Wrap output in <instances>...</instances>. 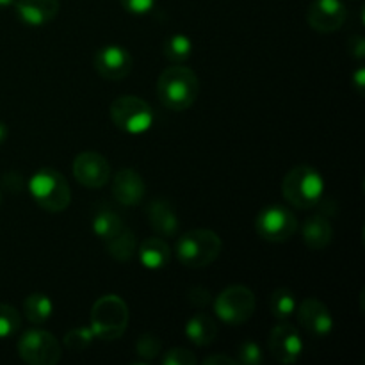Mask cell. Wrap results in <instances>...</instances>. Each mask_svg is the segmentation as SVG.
I'll use <instances>...</instances> for the list:
<instances>
[{
	"label": "cell",
	"mask_w": 365,
	"mask_h": 365,
	"mask_svg": "<svg viewBox=\"0 0 365 365\" xmlns=\"http://www.w3.org/2000/svg\"><path fill=\"white\" fill-rule=\"evenodd\" d=\"M93 232L98 235L102 241H109L114 235L120 234L123 230V220L120 217V214L114 212L113 209H100L98 212L95 214L91 221Z\"/></svg>",
	"instance_id": "23"
},
{
	"label": "cell",
	"mask_w": 365,
	"mask_h": 365,
	"mask_svg": "<svg viewBox=\"0 0 365 365\" xmlns=\"http://www.w3.org/2000/svg\"><path fill=\"white\" fill-rule=\"evenodd\" d=\"M262 349L255 341H245L239 344V362L245 365L262 364Z\"/></svg>",
	"instance_id": "29"
},
{
	"label": "cell",
	"mask_w": 365,
	"mask_h": 365,
	"mask_svg": "<svg viewBox=\"0 0 365 365\" xmlns=\"http://www.w3.org/2000/svg\"><path fill=\"white\" fill-rule=\"evenodd\" d=\"M106 242L109 255L118 262H128V260L134 259L135 252H138V241H135L134 232L125 227L120 234H116Z\"/></svg>",
	"instance_id": "22"
},
{
	"label": "cell",
	"mask_w": 365,
	"mask_h": 365,
	"mask_svg": "<svg viewBox=\"0 0 365 365\" xmlns=\"http://www.w3.org/2000/svg\"><path fill=\"white\" fill-rule=\"evenodd\" d=\"M189 299H191V303H195L196 307L203 309V307H207L210 303V291L205 287H195L189 292Z\"/></svg>",
	"instance_id": "32"
},
{
	"label": "cell",
	"mask_w": 365,
	"mask_h": 365,
	"mask_svg": "<svg viewBox=\"0 0 365 365\" xmlns=\"http://www.w3.org/2000/svg\"><path fill=\"white\" fill-rule=\"evenodd\" d=\"M269 309L274 319L278 321L291 319V317L296 314V309H298V302H296L294 292L287 287L274 289L269 299Z\"/></svg>",
	"instance_id": "24"
},
{
	"label": "cell",
	"mask_w": 365,
	"mask_h": 365,
	"mask_svg": "<svg viewBox=\"0 0 365 365\" xmlns=\"http://www.w3.org/2000/svg\"><path fill=\"white\" fill-rule=\"evenodd\" d=\"M73 177L88 189H100L109 184L110 164L102 153L82 152L73 160Z\"/></svg>",
	"instance_id": "10"
},
{
	"label": "cell",
	"mask_w": 365,
	"mask_h": 365,
	"mask_svg": "<svg viewBox=\"0 0 365 365\" xmlns=\"http://www.w3.org/2000/svg\"><path fill=\"white\" fill-rule=\"evenodd\" d=\"M221 248L223 242L216 232L209 228H196L180 235L175 245V255L182 266L189 269H202L220 257Z\"/></svg>",
	"instance_id": "2"
},
{
	"label": "cell",
	"mask_w": 365,
	"mask_h": 365,
	"mask_svg": "<svg viewBox=\"0 0 365 365\" xmlns=\"http://www.w3.org/2000/svg\"><path fill=\"white\" fill-rule=\"evenodd\" d=\"M257 309L255 292L245 285H230L217 294L214 312L223 323L239 327L252 319Z\"/></svg>",
	"instance_id": "7"
},
{
	"label": "cell",
	"mask_w": 365,
	"mask_h": 365,
	"mask_svg": "<svg viewBox=\"0 0 365 365\" xmlns=\"http://www.w3.org/2000/svg\"><path fill=\"white\" fill-rule=\"evenodd\" d=\"M348 48H349V53H351L355 59L362 61L365 57V39H364V36H360V34L353 36V38L349 39V43H348Z\"/></svg>",
	"instance_id": "33"
},
{
	"label": "cell",
	"mask_w": 365,
	"mask_h": 365,
	"mask_svg": "<svg viewBox=\"0 0 365 365\" xmlns=\"http://www.w3.org/2000/svg\"><path fill=\"white\" fill-rule=\"evenodd\" d=\"M0 202H2V192H0Z\"/></svg>",
	"instance_id": "38"
},
{
	"label": "cell",
	"mask_w": 365,
	"mask_h": 365,
	"mask_svg": "<svg viewBox=\"0 0 365 365\" xmlns=\"http://www.w3.org/2000/svg\"><path fill=\"white\" fill-rule=\"evenodd\" d=\"M302 235L303 242L310 250L319 252V250L327 248L331 242V239H334V227H331L330 220L327 216L316 214V216L307 217L302 228Z\"/></svg>",
	"instance_id": "19"
},
{
	"label": "cell",
	"mask_w": 365,
	"mask_h": 365,
	"mask_svg": "<svg viewBox=\"0 0 365 365\" xmlns=\"http://www.w3.org/2000/svg\"><path fill=\"white\" fill-rule=\"evenodd\" d=\"M255 230L264 241L285 242L298 230V220L289 207L269 205L264 207L257 216Z\"/></svg>",
	"instance_id": "9"
},
{
	"label": "cell",
	"mask_w": 365,
	"mask_h": 365,
	"mask_svg": "<svg viewBox=\"0 0 365 365\" xmlns=\"http://www.w3.org/2000/svg\"><path fill=\"white\" fill-rule=\"evenodd\" d=\"M353 86H355L356 91L362 95L364 88H365V70L364 68H359V70L355 71V75H353Z\"/></svg>",
	"instance_id": "35"
},
{
	"label": "cell",
	"mask_w": 365,
	"mask_h": 365,
	"mask_svg": "<svg viewBox=\"0 0 365 365\" xmlns=\"http://www.w3.org/2000/svg\"><path fill=\"white\" fill-rule=\"evenodd\" d=\"M128 307L120 296L107 294L95 302L89 316L91 331L95 339L116 341L125 334L128 324Z\"/></svg>",
	"instance_id": "4"
},
{
	"label": "cell",
	"mask_w": 365,
	"mask_h": 365,
	"mask_svg": "<svg viewBox=\"0 0 365 365\" xmlns=\"http://www.w3.org/2000/svg\"><path fill=\"white\" fill-rule=\"evenodd\" d=\"M18 355L31 365H56L63 356L59 341L50 331L27 330L18 341Z\"/></svg>",
	"instance_id": "8"
},
{
	"label": "cell",
	"mask_w": 365,
	"mask_h": 365,
	"mask_svg": "<svg viewBox=\"0 0 365 365\" xmlns=\"http://www.w3.org/2000/svg\"><path fill=\"white\" fill-rule=\"evenodd\" d=\"M185 337L196 346H209L217 337V324L209 314H195L185 323Z\"/></svg>",
	"instance_id": "20"
},
{
	"label": "cell",
	"mask_w": 365,
	"mask_h": 365,
	"mask_svg": "<svg viewBox=\"0 0 365 365\" xmlns=\"http://www.w3.org/2000/svg\"><path fill=\"white\" fill-rule=\"evenodd\" d=\"M93 339H95V335H93L91 328H73L64 337V344L70 351H84L91 344Z\"/></svg>",
	"instance_id": "27"
},
{
	"label": "cell",
	"mask_w": 365,
	"mask_h": 365,
	"mask_svg": "<svg viewBox=\"0 0 365 365\" xmlns=\"http://www.w3.org/2000/svg\"><path fill=\"white\" fill-rule=\"evenodd\" d=\"M21 316L13 305L0 303V339H9L20 330Z\"/></svg>",
	"instance_id": "26"
},
{
	"label": "cell",
	"mask_w": 365,
	"mask_h": 365,
	"mask_svg": "<svg viewBox=\"0 0 365 365\" xmlns=\"http://www.w3.org/2000/svg\"><path fill=\"white\" fill-rule=\"evenodd\" d=\"M138 259L143 267L152 271L164 269L171 260V248L163 237H148L138 246Z\"/></svg>",
	"instance_id": "18"
},
{
	"label": "cell",
	"mask_w": 365,
	"mask_h": 365,
	"mask_svg": "<svg viewBox=\"0 0 365 365\" xmlns=\"http://www.w3.org/2000/svg\"><path fill=\"white\" fill-rule=\"evenodd\" d=\"M150 227L155 230L159 237H173L178 232V216L175 207L168 200L155 198L150 202L148 210Z\"/></svg>",
	"instance_id": "17"
},
{
	"label": "cell",
	"mask_w": 365,
	"mask_h": 365,
	"mask_svg": "<svg viewBox=\"0 0 365 365\" xmlns=\"http://www.w3.org/2000/svg\"><path fill=\"white\" fill-rule=\"evenodd\" d=\"M59 0H14L18 18L29 27H43L59 13Z\"/></svg>",
	"instance_id": "16"
},
{
	"label": "cell",
	"mask_w": 365,
	"mask_h": 365,
	"mask_svg": "<svg viewBox=\"0 0 365 365\" xmlns=\"http://www.w3.org/2000/svg\"><path fill=\"white\" fill-rule=\"evenodd\" d=\"M113 196L120 205L135 207L143 202L146 195V185L141 175L132 168H123L113 178Z\"/></svg>",
	"instance_id": "15"
},
{
	"label": "cell",
	"mask_w": 365,
	"mask_h": 365,
	"mask_svg": "<svg viewBox=\"0 0 365 365\" xmlns=\"http://www.w3.org/2000/svg\"><path fill=\"white\" fill-rule=\"evenodd\" d=\"M164 365H195L196 356L189 349L184 348H173L163 356Z\"/></svg>",
	"instance_id": "30"
},
{
	"label": "cell",
	"mask_w": 365,
	"mask_h": 365,
	"mask_svg": "<svg viewBox=\"0 0 365 365\" xmlns=\"http://www.w3.org/2000/svg\"><path fill=\"white\" fill-rule=\"evenodd\" d=\"M282 192L289 205L296 209H312L323 200L324 178L309 164H299L285 175Z\"/></svg>",
	"instance_id": "3"
},
{
	"label": "cell",
	"mask_w": 365,
	"mask_h": 365,
	"mask_svg": "<svg viewBox=\"0 0 365 365\" xmlns=\"http://www.w3.org/2000/svg\"><path fill=\"white\" fill-rule=\"evenodd\" d=\"M110 120L125 134H145L153 125V110L143 98L123 95L110 103Z\"/></svg>",
	"instance_id": "6"
},
{
	"label": "cell",
	"mask_w": 365,
	"mask_h": 365,
	"mask_svg": "<svg viewBox=\"0 0 365 365\" xmlns=\"http://www.w3.org/2000/svg\"><path fill=\"white\" fill-rule=\"evenodd\" d=\"M7 134H9V130H7V125L4 123V121H0V145H2V143L6 141Z\"/></svg>",
	"instance_id": "36"
},
{
	"label": "cell",
	"mask_w": 365,
	"mask_h": 365,
	"mask_svg": "<svg viewBox=\"0 0 365 365\" xmlns=\"http://www.w3.org/2000/svg\"><path fill=\"white\" fill-rule=\"evenodd\" d=\"M271 356L278 364L291 365L299 360L303 353V339L298 328L289 323H280L273 328L267 341Z\"/></svg>",
	"instance_id": "11"
},
{
	"label": "cell",
	"mask_w": 365,
	"mask_h": 365,
	"mask_svg": "<svg viewBox=\"0 0 365 365\" xmlns=\"http://www.w3.org/2000/svg\"><path fill=\"white\" fill-rule=\"evenodd\" d=\"M235 365L237 364V359H232V356L227 355H212V356H207L203 359V365Z\"/></svg>",
	"instance_id": "34"
},
{
	"label": "cell",
	"mask_w": 365,
	"mask_h": 365,
	"mask_svg": "<svg viewBox=\"0 0 365 365\" xmlns=\"http://www.w3.org/2000/svg\"><path fill=\"white\" fill-rule=\"evenodd\" d=\"M200 93L198 75L187 66L166 68L157 81V96L170 110H185L196 102Z\"/></svg>",
	"instance_id": "1"
},
{
	"label": "cell",
	"mask_w": 365,
	"mask_h": 365,
	"mask_svg": "<svg viewBox=\"0 0 365 365\" xmlns=\"http://www.w3.org/2000/svg\"><path fill=\"white\" fill-rule=\"evenodd\" d=\"M160 339L153 334H145L135 342V353L145 360H153L160 353Z\"/></svg>",
	"instance_id": "28"
},
{
	"label": "cell",
	"mask_w": 365,
	"mask_h": 365,
	"mask_svg": "<svg viewBox=\"0 0 365 365\" xmlns=\"http://www.w3.org/2000/svg\"><path fill=\"white\" fill-rule=\"evenodd\" d=\"M121 6L132 14H146L153 9L155 0H120Z\"/></svg>",
	"instance_id": "31"
},
{
	"label": "cell",
	"mask_w": 365,
	"mask_h": 365,
	"mask_svg": "<svg viewBox=\"0 0 365 365\" xmlns=\"http://www.w3.org/2000/svg\"><path fill=\"white\" fill-rule=\"evenodd\" d=\"M34 202L46 212H63L71 203V189L66 178L52 168H41L29 180Z\"/></svg>",
	"instance_id": "5"
},
{
	"label": "cell",
	"mask_w": 365,
	"mask_h": 365,
	"mask_svg": "<svg viewBox=\"0 0 365 365\" xmlns=\"http://www.w3.org/2000/svg\"><path fill=\"white\" fill-rule=\"evenodd\" d=\"M192 53V41L185 34H173L164 41V56L175 64H182Z\"/></svg>",
	"instance_id": "25"
},
{
	"label": "cell",
	"mask_w": 365,
	"mask_h": 365,
	"mask_svg": "<svg viewBox=\"0 0 365 365\" xmlns=\"http://www.w3.org/2000/svg\"><path fill=\"white\" fill-rule=\"evenodd\" d=\"M348 18L342 0H314L307 9V24L321 34L337 32Z\"/></svg>",
	"instance_id": "13"
},
{
	"label": "cell",
	"mask_w": 365,
	"mask_h": 365,
	"mask_svg": "<svg viewBox=\"0 0 365 365\" xmlns=\"http://www.w3.org/2000/svg\"><path fill=\"white\" fill-rule=\"evenodd\" d=\"M14 6V0H0V7H11Z\"/></svg>",
	"instance_id": "37"
},
{
	"label": "cell",
	"mask_w": 365,
	"mask_h": 365,
	"mask_svg": "<svg viewBox=\"0 0 365 365\" xmlns=\"http://www.w3.org/2000/svg\"><path fill=\"white\" fill-rule=\"evenodd\" d=\"M296 316L303 330L309 331L312 337L324 339L334 331V316L319 299H303L302 305L296 309Z\"/></svg>",
	"instance_id": "14"
},
{
	"label": "cell",
	"mask_w": 365,
	"mask_h": 365,
	"mask_svg": "<svg viewBox=\"0 0 365 365\" xmlns=\"http://www.w3.org/2000/svg\"><path fill=\"white\" fill-rule=\"evenodd\" d=\"M93 64L98 75L106 81H123L134 66L130 52L120 45H106L96 50Z\"/></svg>",
	"instance_id": "12"
},
{
	"label": "cell",
	"mask_w": 365,
	"mask_h": 365,
	"mask_svg": "<svg viewBox=\"0 0 365 365\" xmlns=\"http://www.w3.org/2000/svg\"><path fill=\"white\" fill-rule=\"evenodd\" d=\"M24 314L27 317L29 323L36 324V327H41L50 321V317L53 316V303L43 292H32L25 298L24 302Z\"/></svg>",
	"instance_id": "21"
}]
</instances>
